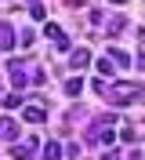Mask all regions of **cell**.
I'll return each instance as SVG.
<instances>
[{"label": "cell", "instance_id": "obj_3", "mask_svg": "<svg viewBox=\"0 0 145 160\" xmlns=\"http://www.w3.org/2000/svg\"><path fill=\"white\" fill-rule=\"evenodd\" d=\"M22 117H26V124H40V120H44V109H40V106H26Z\"/></svg>", "mask_w": 145, "mask_h": 160}, {"label": "cell", "instance_id": "obj_11", "mask_svg": "<svg viewBox=\"0 0 145 160\" xmlns=\"http://www.w3.org/2000/svg\"><path fill=\"white\" fill-rule=\"evenodd\" d=\"M105 160H120V157H116V153H109V157H105Z\"/></svg>", "mask_w": 145, "mask_h": 160}, {"label": "cell", "instance_id": "obj_10", "mask_svg": "<svg viewBox=\"0 0 145 160\" xmlns=\"http://www.w3.org/2000/svg\"><path fill=\"white\" fill-rule=\"evenodd\" d=\"M4 106H11V109H15V106H22V95H7V98H4Z\"/></svg>", "mask_w": 145, "mask_h": 160}, {"label": "cell", "instance_id": "obj_7", "mask_svg": "<svg viewBox=\"0 0 145 160\" xmlns=\"http://www.w3.org/2000/svg\"><path fill=\"white\" fill-rule=\"evenodd\" d=\"M65 91H69V95H80V91H84V80H76V77L65 80Z\"/></svg>", "mask_w": 145, "mask_h": 160}, {"label": "cell", "instance_id": "obj_9", "mask_svg": "<svg viewBox=\"0 0 145 160\" xmlns=\"http://www.w3.org/2000/svg\"><path fill=\"white\" fill-rule=\"evenodd\" d=\"M47 160H62V146L58 142H47Z\"/></svg>", "mask_w": 145, "mask_h": 160}, {"label": "cell", "instance_id": "obj_4", "mask_svg": "<svg viewBox=\"0 0 145 160\" xmlns=\"http://www.w3.org/2000/svg\"><path fill=\"white\" fill-rule=\"evenodd\" d=\"M87 62H91V51H87V48H76V51H73V66H76V69H84Z\"/></svg>", "mask_w": 145, "mask_h": 160}, {"label": "cell", "instance_id": "obj_1", "mask_svg": "<svg viewBox=\"0 0 145 160\" xmlns=\"http://www.w3.org/2000/svg\"><path fill=\"white\" fill-rule=\"evenodd\" d=\"M44 33H47V37L55 40V48H58V51H69V37H65L62 29H58L55 22H47V26H44Z\"/></svg>", "mask_w": 145, "mask_h": 160}, {"label": "cell", "instance_id": "obj_2", "mask_svg": "<svg viewBox=\"0 0 145 160\" xmlns=\"http://www.w3.org/2000/svg\"><path fill=\"white\" fill-rule=\"evenodd\" d=\"M11 80H15L18 88H26V80H29V73L22 69V62H11Z\"/></svg>", "mask_w": 145, "mask_h": 160}, {"label": "cell", "instance_id": "obj_8", "mask_svg": "<svg viewBox=\"0 0 145 160\" xmlns=\"http://www.w3.org/2000/svg\"><path fill=\"white\" fill-rule=\"evenodd\" d=\"M109 58H113V62H120V66H127V62H131V58H127V51H120V48H113V51H109Z\"/></svg>", "mask_w": 145, "mask_h": 160}, {"label": "cell", "instance_id": "obj_6", "mask_svg": "<svg viewBox=\"0 0 145 160\" xmlns=\"http://www.w3.org/2000/svg\"><path fill=\"white\" fill-rule=\"evenodd\" d=\"M29 153H33V146H15L11 157H15V160H29Z\"/></svg>", "mask_w": 145, "mask_h": 160}, {"label": "cell", "instance_id": "obj_5", "mask_svg": "<svg viewBox=\"0 0 145 160\" xmlns=\"http://www.w3.org/2000/svg\"><path fill=\"white\" fill-rule=\"evenodd\" d=\"M11 44H15V40H11V29L4 26V29H0V51H11Z\"/></svg>", "mask_w": 145, "mask_h": 160}, {"label": "cell", "instance_id": "obj_12", "mask_svg": "<svg viewBox=\"0 0 145 160\" xmlns=\"http://www.w3.org/2000/svg\"><path fill=\"white\" fill-rule=\"evenodd\" d=\"M109 4H116V8H120V4H123V0H109Z\"/></svg>", "mask_w": 145, "mask_h": 160}]
</instances>
